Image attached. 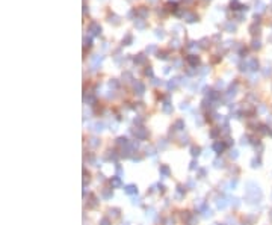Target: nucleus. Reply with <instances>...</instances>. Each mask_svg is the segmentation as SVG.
<instances>
[{"mask_svg": "<svg viewBox=\"0 0 272 225\" xmlns=\"http://www.w3.org/2000/svg\"><path fill=\"white\" fill-rule=\"evenodd\" d=\"M126 190H127L129 193H132V192H135V187H133V186H129V187H127Z\"/></svg>", "mask_w": 272, "mask_h": 225, "instance_id": "obj_1", "label": "nucleus"}]
</instances>
